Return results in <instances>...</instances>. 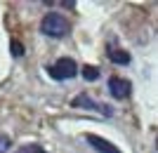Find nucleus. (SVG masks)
<instances>
[{
  "label": "nucleus",
  "mask_w": 158,
  "mask_h": 153,
  "mask_svg": "<svg viewBox=\"0 0 158 153\" xmlns=\"http://www.w3.org/2000/svg\"><path fill=\"white\" fill-rule=\"evenodd\" d=\"M73 106H83V108H92V111H102L104 115H111L113 111L109 106H104V104H97V101H92L87 94H80V97H76L73 99Z\"/></svg>",
  "instance_id": "5"
},
{
  "label": "nucleus",
  "mask_w": 158,
  "mask_h": 153,
  "mask_svg": "<svg viewBox=\"0 0 158 153\" xmlns=\"http://www.w3.org/2000/svg\"><path fill=\"white\" fill-rule=\"evenodd\" d=\"M7 151H10V139L5 134H0V153H7Z\"/></svg>",
  "instance_id": "10"
},
{
  "label": "nucleus",
  "mask_w": 158,
  "mask_h": 153,
  "mask_svg": "<svg viewBox=\"0 0 158 153\" xmlns=\"http://www.w3.org/2000/svg\"><path fill=\"white\" fill-rule=\"evenodd\" d=\"M24 52H26V50H24V45H21L19 40H12V54L14 57H21Z\"/></svg>",
  "instance_id": "9"
},
{
  "label": "nucleus",
  "mask_w": 158,
  "mask_h": 153,
  "mask_svg": "<svg viewBox=\"0 0 158 153\" xmlns=\"http://www.w3.org/2000/svg\"><path fill=\"white\" fill-rule=\"evenodd\" d=\"M17 153H47V151L40 146V144H24Z\"/></svg>",
  "instance_id": "8"
},
{
  "label": "nucleus",
  "mask_w": 158,
  "mask_h": 153,
  "mask_svg": "<svg viewBox=\"0 0 158 153\" xmlns=\"http://www.w3.org/2000/svg\"><path fill=\"white\" fill-rule=\"evenodd\" d=\"M47 75L54 80H71L78 75V64L73 59H69V57H64V59H57L54 64H50L47 66Z\"/></svg>",
  "instance_id": "2"
},
{
  "label": "nucleus",
  "mask_w": 158,
  "mask_h": 153,
  "mask_svg": "<svg viewBox=\"0 0 158 153\" xmlns=\"http://www.w3.org/2000/svg\"><path fill=\"white\" fill-rule=\"evenodd\" d=\"M80 73H83V78H85V80H90V83H92V80L99 78V68H94V66H83V68H80Z\"/></svg>",
  "instance_id": "7"
},
{
  "label": "nucleus",
  "mask_w": 158,
  "mask_h": 153,
  "mask_svg": "<svg viewBox=\"0 0 158 153\" xmlns=\"http://www.w3.org/2000/svg\"><path fill=\"white\" fill-rule=\"evenodd\" d=\"M40 31H43V35H47V38H64V35H69V31H71V24H69V19L61 17L59 12H47L45 17H43V21H40Z\"/></svg>",
  "instance_id": "1"
},
{
  "label": "nucleus",
  "mask_w": 158,
  "mask_h": 153,
  "mask_svg": "<svg viewBox=\"0 0 158 153\" xmlns=\"http://www.w3.org/2000/svg\"><path fill=\"white\" fill-rule=\"evenodd\" d=\"M109 92H111L113 99H127L132 94V85H130V80L113 75V78L109 80Z\"/></svg>",
  "instance_id": "3"
},
{
  "label": "nucleus",
  "mask_w": 158,
  "mask_h": 153,
  "mask_svg": "<svg viewBox=\"0 0 158 153\" xmlns=\"http://www.w3.org/2000/svg\"><path fill=\"white\" fill-rule=\"evenodd\" d=\"M85 139L90 141V146H92L97 153H120V151H118V146H113L111 141L102 139V137H97V134H87Z\"/></svg>",
  "instance_id": "4"
},
{
  "label": "nucleus",
  "mask_w": 158,
  "mask_h": 153,
  "mask_svg": "<svg viewBox=\"0 0 158 153\" xmlns=\"http://www.w3.org/2000/svg\"><path fill=\"white\" fill-rule=\"evenodd\" d=\"M109 59H111L113 64L125 66V64H130V54L123 52V50H116V47H111V50H109Z\"/></svg>",
  "instance_id": "6"
}]
</instances>
